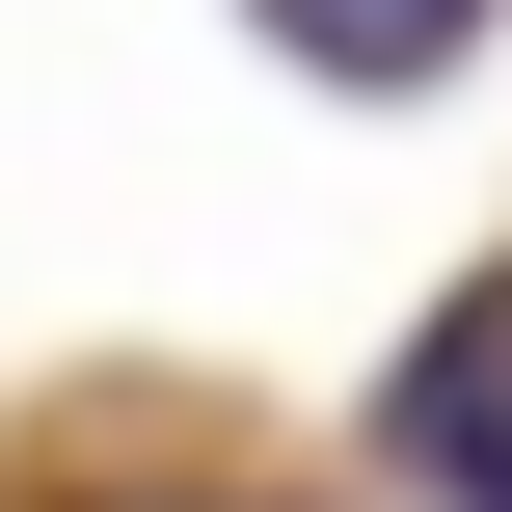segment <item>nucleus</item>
<instances>
[{
    "label": "nucleus",
    "mask_w": 512,
    "mask_h": 512,
    "mask_svg": "<svg viewBox=\"0 0 512 512\" xmlns=\"http://www.w3.org/2000/svg\"><path fill=\"white\" fill-rule=\"evenodd\" d=\"M243 27H270L297 81H459V54H486V0H243Z\"/></svg>",
    "instance_id": "f03ea898"
},
{
    "label": "nucleus",
    "mask_w": 512,
    "mask_h": 512,
    "mask_svg": "<svg viewBox=\"0 0 512 512\" xmlns=\"http://www.w3.org/2000/svg\"><path fill=\"white\" fill-rule=\"evenodd\" d=\"M378 459L432 512H512V270H459L432 324H405V378H378Z\"/></svg>",
    "instance_id": "f257e3e1"
}]
</instances>
